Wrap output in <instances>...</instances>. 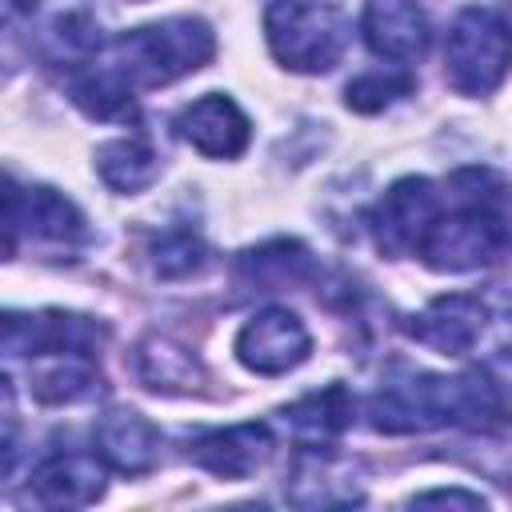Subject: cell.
<instances>
[{
	"mask_svg": "<svg viewBox=\"0 0 512 512\" xmlns=\"http://www.w3.org/2000/svg\"><path fill=\"white\" fill-rule=\"evenodd\" d=\"M412 88H416L412 76H400V72H364V76H356L344 88V100H348L352 112L372 116V112H384L392 100L408 96Z\"/></svg>",
	"mask_w": 512,
	"mask_h": 512,
	"instance_id": "obj_23",
	"label": "cell"
},
{
	"mask_svg": "<svg viewBox=\"0 0 512 512\" xmlns=\"http://www.w3.org/2000/svg\"><path fill=\"white\" fill-rule=\"evenodd\" d=\"M504 252H508L504 204H464V200H456L452 216L440 212L416 248V256L436 272L488 268Z\"/></svg>",
	"mask_w": 512,
	"mask_h": 512,
	"instance_id": "obj_5",
	"label": "cell"
},
{
	"mask_svg": "<svg viewBox=\"0 0 512 512\" xmlns=\"http://www.w3.org/2000/svg\"><path fill=\"white\" fill-rule=\"evenodd\" d=\"M236 272H240V284H248L256 292H280V288H296V284L312 280L316 260L300 240H268V244L244 252Z\"/></svg>",
	"mask_w": 512,
	"mask_h": 512,
	"instance_id": "obj_17",
	"label": "cell"
},
{
	"mask_svg": "<svg viewBox=\"0 0 512 512\" xmlns=\"http://www.w3.org/2000/svg\"><path fill=\"white\" fill-rule=\"evenodd\" d=\"M212 52H216V40H212V28L204 20L172 16V20L116 36L88 64L100 68L116 88L136 96L144 88H164V84L204 68L212 60Z\"/></svg>",
	"mask_w": 512,
	"mask_h": 512,
	"instance_id": "obj_2",
	"label": "cell"
},
{
	"mask_svg": "<svg viewBox=\"0 0 512 512\" xmlns=\"http://www.w3.org/2000/svg\"><path fill=\"white\" fill-rule=\"evenodd\" d=\"M104 48V36H100V24L88 16V12H64L56 16L44 32H40V52L48 64H60L68 72L84 68L96 52Z\"/></svg>",
	"mask_w": 512,
	"mask_h": 512,
	"instance_id": "obj_21",
	"label": "cell"
},
{
	"mask_svg": "<svg viewBox=\"0 0 512 512\" xmlns=\"http://www.w3.org/2000/svg\"><path fill=\"white\" fill-rule=\"evenodd\" d=\"M104 492V460L96 452H52L28 476V496L44 508H84Z\"/></svg>",
	"mask_w": 512,
	"mask_h": 512,
	"instance_id": "obj_12",
	"label": "cell"
},
{
	"mask_svg": "<svg viewBox=\"0 0 512 512\" xmlns=\"http://www.w3.org/2000/svg\"><path fill=\"white\" fill-rule=\"evenodd\" d=\"M148 260H152V272H156V276L180 280V276H192V272L204 268L208 244H204L192 228H168V232H160V236L148 244Z\"/></svg>",
	"mask_w": 512,
	"mask_h": 512,
	"instance_id": "obj_22",
	"label": "cell"
},
{
	"mask_svg": "<svg viewBox=\"0 0 512 512\" xmlns=\"http://www.w3.org/2000/svg\"><path fill=\"white\" fill-rule=\"evenodd\" d=\"M404 328L416 344L440 356H468L488 328V308L472 292H448V296H436L424 312H416Z\"/></svg>",
	"mask_w": 512,
	"mask_h": 512,
	"instance_id": "obj_9",
	"label": "cell"
},
{
	"mask_svg": "<svg viewBox=\"0 0 512 512\" xmlns=\"http://www.w3.org/2000/svg\"><path fill=\"white\" fill-rule=\"evenodd\" d=\"M268 456H272V432L268 424H256V420L200 432L188 444V460L220 480H248Z\"/></svg>",
	"mask_w": 512,
	"mask_h": 512,
	"instance_id": "obj_11",
	"label": "cell"
},
{
	"mask_svg": "<svg viewBox=\"0 0 512 512\" xmlns=\"http://www.w3.org/2000/svg\"><path fill=\"white\" fill-rule=\"evenodd\" d=\"M416 504H460V508H484V500L480 496H472V492H460V488H440V492H420L416 496Z\"/></svg>",
	"mask_w": 512,
	"mask_h": 512,
	"instance_id": "obj_25",
	"label": "cell"
},
{
	"mask_svg": "<svg viewBox=\"0 0 512 512\" xmlns=\"http://www.w3.org/2000/svg\"><path fill=\"white\" fill-rule=\"evenodd\" d=\"M436 216H440L436 184L424 176H404L368 212V232L384 256L400 260V256H416V248Z\"/></svg>",
	"mask_w": 512,
	"mask_h": 512,
	"instance_id": "obj_6",
	"label": "cell"
},
{
	"mask_svg": "<svg viewBox=\"0 0 512 512\" xmlns=\"http://www.w3.org/2000/svg\"><path fill=\"white\" fill-rule=\"evenodd\" d=\"M104 324L72 312H0V356H56L84 352L96 356L104 344Z\"/></svg>",
	"mask_w": 512,
	"mask_h": 512,
	"instance_id": "obj_7",
	"label": "cell"
},
{
	"mask_svg": "<svg viewBox=\"0 0 512 512\" xmlns=\"http://www.w3.org/2000/svg\"><path fill=\"white\" fill-rule=\"evenodd\" d=\"M96 456L124 476H144L160 456V432L148 416L132 408H112L96 424Z\"/></svg>",
	"mask_w": 512,
	"mask_h": 512,
	"instance_id": "obj_14",
	"label": "cell"
},
{
	"mask_svg": "<svg viewBox=\"0 0 512 512\" xmlns=\"http://www.w3.org/2000/svg\"><path fill=\"white\" fill-rule=\"evenodd\" d=\"M360 28L368 48L392 64H416L432 44L428 12L416 0H368Z\"/></svg>",
	"mask_w": 512,
	"mask_h": 512,
	"instance_id": "obj_10",
	"label": "cell"
},
{
	"mask_svg": "<svg viewBox=\"0 0 512 512\" xmlns=\"http://www.w3.org/2000/svg\"><path fill=\"white\" fill-rule=\"evenodd\" d=\"M312 352L304 320L288 308H264L236 332V356L256 376H284L300 368Z\"/></svg>",
	"mask_w": 512,
	"mask_h": 512,
	"instance_id": "obj_8",
	"label": "cell"
},
{
	"mask_svg": "<svg viewBox=\"0 0 512 512\" xmlns=\"http://www.w3.org/2000/svg\"><path fill=\"white\" fill-rule=\"evenodd\" d=\"M508 68V16L500 4L464 8L444 40L448 84L464 96H488L500 88Z\"/></svg>",
	"mask_w": 512,
	"mask_h": 512,
	"instance_id": "obj_4",
	"label": "cell"
},
{
	"mask_svg": "<svg viewBox=\"0 0 512 512\" xmlns=\"http://www.w3.org/2000/svg\"><path fill=\"white\" fill-rule=\"evenodd\" d=\"M16 460H20V448H16V436L0 428V488H4L8 480H12V472H16Z\"/></svg>",
	"mask_w": 512,
	"mask_h": 512,
	"instance_id": "obj_26",
	"label": "cell"
},
{
	"mask_svg": "<svg viewBox=\"0 0 512 512\" xmlns=\"http://www.w3.org/2000/svg\"><path fill=\"white\" fill-rule=\"evenodd\" d=\"M36 12V0H0V32Z\"/></svg>",
	"mask_w": 512,
	"mask_h": 512,
	"instance_id": "obj_27",
	"label": "cell"
},
{
	"mask_svg": "<svg viewBox=\"0 0 512 512\" xmlns=\"http://www.w3.org/2000/svg\"><path fill=\"white\" fill-rule=\"evenodd\" d=\"M96 172L116 192H144L160 176V156L144 136H116L96 148Z\"/></svg>",
	"mask_w": 512,
	"mask_h": 512,
	"instance_id": "obj_20",
	"label": "cell"
},
{
	"mask_svg": "<svg viewBox=\"0 0 512 512\" xmlns=\"http://www.w3.org/2000/svg\"><path fill=\"white\" fill-rule=\"evenodd\" d=\"M20 204H24V188L12 184L8 176H0V260H8L16 252V240H20Z\"/></svg>",
	"mask_w": 512,
	"mask_h": 512,
	"instance_id": "obj_24",
	"label": "cell"
},
{
	"mask_svg": "<svg viewBox=\"0 0 512 512\" xmlns=\"http://www.w3.org/2000/svg\"><path fill=\"white\" fill-rule=\"evenodd\" d=\"M352 392L344 384H328L320 392L300 396L296 404H288L280 412V424L304 444V448H324L328 440H336L348 424H352Z\"/></svg>",
	"mask_w": 512,
	"mask_h": 512,
	"instance_id": "obj_15",
	"label": "cell"
},
{
	"mask_svg": "<svg viewBox=\"0 0 512 512\" xmlns=\"http://www.w3.org/2000/svg\"><path fill=\"white\" fill-rule=\"evenodd\" d=\"M264 40L292 72H328L352 40L348 16L328 0H272L264 8Z\"/></svg>",
	"mask_w": 512,
	"mask_h": 512,
	"instance_id": "obj_3",
	"label": "cell"
},
{
	"mask_svg": "<svg viewBox=\"0 0 512 512\" xmlns=\"http://www.w3.org/2000/svg\"><path fill=\"white\" fill-rule=\"evenodd\" d=\"M176 132L200 152V156H216V160H232L248 148V116L236 108V100L208 92L200 100H192L180 116H176Z\"/></svg>",
	"mask_w": 512,
	"mask_h": 512,
	"instance_id": "obj_13",
	"label": "cell"
},
{
	"mask_svg": "<svg viewBox=\"0 0 512 512\" xmlns=\"http://www.w3.org/2000/svg\"><path fill=\"white\" fill-rule=\"evenodd\" d=\"M104 388L96 360L84 352H56V356H40L36 372H32V396L40 404H80L92 400Z\"/></svg>",
	"mask_w": 512,
	"mask_h": 512,
	"instance_id": "obj_18",
	"label": "cell"
},
{
	"mask_svg": "<svg viewBox=\"0 0 512 512\" xmlns=\"http://www.w3.org/2000/svg\"><path fill=\"white\" fill-rule=\"evenodd\" d=\"M132 372L144 388H156V392H188L200 384V364L188 348L172 344V340H160V336H148L136 344L132 352Z\"/></svg>",
	"mask_w": 512,
	"mask_h": 512,
	"instance_id": "obj_19",
	"label": "cell"
},
{
	"mask_svg": "<svg viewBox=\"0 0 512 512\" xmlns=\"http://www.w3.org/2000/svg\"><path fill=\"white\" fill-rule=\"evenodd\" d=\"M20 236H28L36 244H52V248H76V244H84L88 228H84L80 208L68 196H60L56 188H24Z\"/></svg>",
	"mask_w": 512,
	"mask_h": 512,
	"instance_id": "obj_16",
	"label": "cell"
},
{
	"mask_svg": "<svg viewBox=\"0 0 512 512\" xmlns=\"http://www.w3.org/2000/svg\"><path fill=\"white\" fill-rule=\"evenodd\" d=\"M368 420L376 432L388 436L428 432L444 424L484 428L504 420V400H500V384L488 380L484 372H464V376L408 372L400 380H388L368 400Z\"/></svg>",
	"mask_w": 512,
	"mask_h": 512,
	"instance_id": "obj_1",
	"label": "cell"
}]
</instances>
